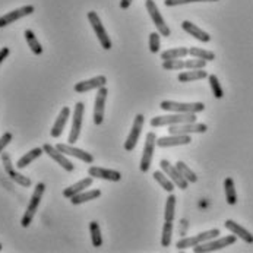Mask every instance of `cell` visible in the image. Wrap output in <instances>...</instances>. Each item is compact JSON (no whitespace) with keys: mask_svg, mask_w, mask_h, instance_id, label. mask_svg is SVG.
<instances>
[{"mask_svg":"<svg viewBox=\"0 0 253 253\" xmlns=\"http://www.w3.org/2000/svg\"><path fill=\"white\" fill-rule=\"evenodd\" d=\"M237 240V236L231 233V236H225V237H219V239H212L208 240L202 245H198L193 248L195 253H208V252H215V251H221L224 248H228L231 245H234Z\"/></svg>","mask_w":253,"mask_h":253,"instance_id":"cell-3","label":"cell"},{"mask_svg":"<svg viewBox=\"0 0 253 253\" xmlns=\"http://www.w3.org/2000/svg\"><path fill=\"white\" fill-rule=\"evenodd\" d=\"M42 149H44V152H45L50 158H53V160H54L59 166H62L66 171H73L75 166L66 158V155H65L62 151H59L56 146H53V145L50 144H44Z\"/></svg>","mask_w":253,"mask_h":253,"instance_id":"cell-17","label":"cell"},{"mask_svg":"<svg viewBox=\"0 0 253 253\" xmlns=\"http://www.w3.org/2000/svg\"><path fill=\"white\" fill-rule=\"evenodd\" d=\"M84 111H85V106L84 103H76L75 106V111H73V120H72V129L68 138L69 144H75L79 139L81 135V129H82V119H84Z\"/></svg>","mask_w":253,"mask_h":253,"instance_id":"cell-12","label":"cell"},{"mask_svg":"<svg viewBox=\"0 0 253 253\" xmlns=\"http://www.w3.org/2000/svg\"><path fill=\"white\" fill-rule=\"evenodd\" d=\"M173 230H174L173 221H166L164 225H163V236H161V245H163V248H170Z\"/></svg>","mask_w":253,"mask_h":253,"instance_id":"cell-35","label":"cell"},{"mask_svg":"<svg viewBox=\"0 0 253 253\" xmlns=\"http://www.w3.org/2000/svg\"><path fill=\"white\" fill-rule=\"evenodd\" d=\"M160 166H161V170L171 179V181H173L179 189H181V190H186V189H187L189 181L181 176L180 171L177 170L176 166H171L167 160H161V161H160Z\"/></svg>","mask_w":253,"mask_h":253,"instance_id":"cell-16","label":"cell"},{"mask_svg":"<svg viewBox=\"0 0 253 253\" xmlns=\"http://www.w3.org/2000/svg\"><path fill=\"white\" fill-rule=\"evenodd\" d=\"M160 44H161V34L157 33H151L149 34V51L152 54H157L160 51Z\"/></svg>","mask_w":253,"mask_h":253,"instance_id":"cell-39","label":"cell"},{"mask_svg":"<svg viewBox=\"0 0 253 253\" xmlns=\"http://www.w3.org/2000/svg\"><path fill=\"white\" fill-rule=\"evenodd\" d=\"M0 251H1V243H0Z\"/></svg>","mask_w":253,"mask_h":253,"instance_id":"cell-44","label":"cell"},{"mask_svg":"<svg viewBox=\"0 0 253 253\" xmlns=\"http://www.w3.org/2000/svg\"><path fill=\"white\" fill-rule=\"evenodd\" d=\"M190 142H192L190 135H170V136H163L157 139V146L171 148V146H179V145H187Z\"/></svg>","mask_w":253,"mask_h":253,"instance_id":"cell-21","label":"cell"},{"mask_svg":"<svg viewBox=\"0 0 253 253\" xmlns=\"http://www.w3.org/2000/svg\"><path fill=\"white\" fill-rule=\"evenodd\" d=\"M42 152H44V149H42V148H34V149H31L30 152H27L24 157H21V158L18 160V163H16V169H18V170H21V169L28 167L34 160H37L38 157H41V155H42Z\"/></svg>","mask_w":253,"mask_h":253,"instance_id":"cell-28","label":"cell"},{"mask_svg":"<svg viewBox=\"0 0 253 253\" xmlns=\"http://www.w3.org/2000/svg\"><path fill=\"white\" fill-rule=\"evenodd\" d=\"M1 163H3V167H4V171L7 174V177L10 180H13L15 183L24 186V187H30L31 186V179L21 174L12 164V160H10V155L9 154H1Z\"/></svg>","mask_w":253,"mask_h":253,"instance_id":"cell-9","label":"cell"},{"mask_svg":"<svg viewBox=\"0 0 253 253\" xmlns=\"http://www.w3.org/2000/svg\"><path fill=\"white\" fill-rule=\"evenodd\" d=\"M88 174L92 179H101V180L110 181H120L122 180V174L116 170H110V169H103V167H89L88 169Z\"/></svg>","mask_w":253,"mask_h":253,"instance_id":"cell-20","label":"cell"},{"mask_svg":"<svg viewBox=\"0 0 253 253\" xmlns=\"http://www.w3.org/2000/svg\"><path fill=\"white\" fill-rule=\"evenodd\" d=\"M34 10L36 9H34L33 4H27V6H22L19 9H15V10H12V12L3 15V16H0V28H4V27H7L10 24L16 22V21H19L21 18H25V16L34 13Z\"/></svg>","mask_w":253,"mask_h":253,"instance_id":"cell-14","label":"cell"},{"mask_svg":"<svg viewBox=\"0 0 253 253\" xmlns=\"http://www.w3.org/2000/svg\"><path fill=\"white\" fill-rule=\"evenodd\" d=\"M176 167H177V170L180 171V174L186 179V180L189 181V183H196L198 181V176L195 174V171H192L190 170V167L189 166H186V163H183V161H177L176 163Z\"/></svg>","mask_w":253,"mask_h":253,"instance_id":"cell-36","label":"cell"},{"mask_svg":"<svg viewBox=\"0 0 253 253\" xmlns=\"http://www.w3.org/2000/svg\"><path fill=\"white\" fill-rule=\"evenodd\" d=\"M88 21H89V24H91V27H92V30H94V33H95V36L98 38L101 47H103L104 50H110V48L113 47V42H111V40H110L107 31L104 30V25H103L101 18L98 16V13L94 12V10L88 12Z\"/></svg>","mask_w":253,"mask_h":253,"instance_id":"cell-5","label":"cell"},{"mask_svg":"<svg viewBox=\"0 0 253 253\" xmlns=\"http://www.w3.org/2000/svg\"><path fill=\"white\" fill-rule=\"evenodd\" d=\"M91 184H92V177L89 176V177H86V179H82L81 181H78V183H75L72 186L66 187V189L63 190V196L68 198V199H71L75 195L84 192V189H88Z\"/></svg>","mask_w":253,"mask_h":253,"instance_id":"cell-25","label":"cell"},{"mask_svg":"<svg viewBox=\"0 0 253 253\" xmlns=\"http://www.w3.org/2000/svg\"><path fill=\"white\" fill-rule=\"evenodd\" d=\"M44 192H45V184H44V183H37L36 189H34V193H33V196H31V201H30V204H28V207H27V211H25L24 217L21 219V225H22L24 228L30 227V224L33 222L37 210H38V207H40V202H41V199H42Z\"/></svg>","mask_w":253,"mask_h":253,"instance_id":"cell-2","label":"cell"},{"mask_svg":"<svg viewBox=\"0 0 253 253\" xmlns=\"http://www.w3.org/2000/svg\"><path fill=\"white\" fill-rule=\"evenodd\" d=\"M56 148H57L59 151H62L65 155L75 157V158H78V160H81V161H84V163H86V164H92V163H94V157H92V154H89V152H86V151H84V149L75 148V146H72V145L57 144L56 145Z\"/></svg>","mask_w":253,"mask_h":253,"instance_id":"cell-19","label":"cell"},{"mask_svg":"<svg viewBox=\"0 0 253 253\" xmlns=\"http://www.w3.org/2000/svg\"><path fill=\"white\" fill-rule=\"evenodd\" d=\"M69 116H71V110H69V107H63V109L60 110V113H59V116H57V119H56V122H54V125H53V127H51V132H50V135H51L53 138H60V136H62L63 129H65V126H66V123H68Z\"/></svg>","mask_w":253,"mask_h":253,"instance_id":"cell-23","label":"cell"},{"mask_svg":"<svg viewBox=\"0 0 253 253\" xmlns=\"http://www.w3.org/2000/svg\"><path fill=\"white\" fill-rule=\"evenodd\" d=\"M189 56L195 57V59H202L207 62H212L215 60V53L205 50V48H199V47H190L189 48Z\"/></svg>","mask_w":253,"mask_h":253,"instance_id":"cell-32","label":"cell"},{"mask_svg":"<svg viewBox=\"0 0 253 253\" xmlns=\"http://www.w3.org/2000/svg\"><path fill=\"white\" fill-rule=\"evenodd\" d=\"M190 122H196V114H193V113H173L169 116H157V117L151 119V126L152 127L173 126V125L190 123Z\"/></svg>","mask_w":253,"mask_h":253,"instance_id":"cell-1","label":"cell"},{"mask_svg":"<svg viewBox=\"0 0 253 253\" xmlns=\"http://www.w3.org/2000/svg\"><path fill=\"white\" fill-rule=\"evenodd\" d=\"M107 84V78L103 76V75H98L92 79H88V81H81L78 84H75L73 89L79 94L82 92H88V91H92V89H98L101 86H106Z\"/></svg>","mask_w":253,"mask_h":253,"instance_id":"cell-18","label":"cell"},{"mask_svg":"<svg viewBox=\"0 0 253 253\" xmlns=\"http://www.w3.org/2000/svg\"><path fill=\"white\" fill-rule=\"evenodd\" d=\"M176 196L173 193H170V196L167 198V204H166V212H164V219L166 221H174L176 215Z\"/></svg>","mask_w":253,"mask_h":253,"instance_id":"cell-37","label":"cell"},{"mask_svg":"<svg viewBox=\"0 0 253 253\" xmlns=\"http://www.w3.org/2000/svg\"><path fill=\"white\" fill-rule=\"evenodd\" d=\"M208 130V126L205 123L190 122V123H180L173 125L169 127L170 135H190V133H205Z\"/></svg>","mask_w":253,"mask_h":253,"instance_id":"cell-11","label":"cell"},{"mask_svg":"<svg viewBox=\"0 0 253 253\" xmlns=\"http://www.w3.org/2000/svg\"><path fill=\"white\" fill-rule=\"evenodd\" d=\"M208 81H210V86H211V91H212L214 97L217 100H221L224 97V91L221 88V84H219L218 76L217 75H208Z\"/></svg>","mask_w":253,"mask_h":253,"instance_id":"cell-38","label":"cell"},{"mask_svg":"<svg viewBox=\"0 0 253 253\" xmlns=\"http://www.w3.org/2000/svg\"><path fill=\"white\" fill-rule=\"evenodd\" d=\"M157 145V135L154 132H149L146 135V141H145V148L142 158H141V164H139V170L142 173L149 171L151 169V163H152V157H154V149Z\"/></svg>","mask_w":253,"mask_h":253,"instance_id":"cell-10","label":"cell"},{"mask_svg":"<svg viewBox=\"0 0 253 253\" xmlns=\"http://www.w3.org/2000/svg\"><path fill=\"white\" fill-rule=\"evenodd\" d=\"M181 28H183V31H186L187 34H190L193 38H196L201 42H210L211 41V36L208 33H205L198 25H195V24H192L189 21H183L181 22Z\"/></svg>","mask_w":253,"mask_h":253,"instance_id":"cell-24","label":"cell"},{"mask_svg":"<svg viewBox=\"0 0 253 253\" xmlns=\"http://www.w3.org/2000/svg\"><path fill=\"white\" fill-rule=\"evenodd\" d=\"M145 6H146V10H148V13H149V16H151L154 25L157 27V31L161 34V37L171 36V31H170L169 25L166 24L163 15L160 13V10H158L155 1H154V0H145Z\"/></svg>","mask_w":253,"mask_h":253,"instance_id":"cell-7","label":"cell"},{"mask_svg":"<svg viewBox=\"0 0 253 253\" xmlns=\"http://www.w3.org/2000/svg\"><path fill=\"white\" fill-rule=\"evenodd\" d=\"M10 54V48H7V47H3L1 50H0V65H1V62L7 57Z\"/></svg>","mask_w":253,"mask_h":253,"instance_id":"cell-42","label":"cell"},{"mask_svg":"<svg viewBox=\"0 0 253 253\" xmlns=\"http://www.w3.org/2000/svg\"><path fill=\"white\" fill-rule=\"evenodd\" d=\"M12 138H13V136H12L10 132H6V133L1 135V138H0V154L3 152V149H4L7 145L12 142Z\"/></svg>","mask_w":253,"mask_h":253,"instance_id":"cell-41","label":"cell"},{"mask_svg":"<svg viewBox=\"0 0 253 253\" xmlns=\"http://www.w3.org/2000/svg\"><path fill=\"white\" fill-rule=\"evenodd\" d=\"M189 54V48L186 47H177V48H170L161 53V60L167 62V60H177L181 57H186Z\"/></svg>","mask_w":253,"mask_h":253,"instance_id":"cell-29","label":"cell"},{"mask_svg":"<svg viewBox=\"0 0 253 253\" xmlns=\"http://www.w3.org/2000/svg\"><path fill=\"white\" fill-rule=\"evenodd\" d=\"M89 233H91V240L94 248H101L103 246V236H101V228L97 221L89 222Z\"/></svg>","mask_w":253,"mask_h":253,"instance_id":"cell-33","label":"cell"},{"mask_svg":"<svg viewBox=\"0 0 253 253\" xmlns=\"http://www.w3.org/2000/svg\"><path fill=\"white\" fill-rule=\"evenodd\" d=\"M160 109L166 110V111H171V113H201L205 110L204 103H177V101H161L160 103Z\"/></svg>","mask_w":253,"mask_h":253,"instance_id":"cell-6","label":"cell"},{"mask_svg":"<svg viewBox=\"0 0 253 253\" xmlns=\"http://www.w3.org/2000/svg\"><path fill=\"white\" fill-rule=\"evenodd\" d=\"M224 225H225V228L228 230V231H231L233 234H236L237 237H240L243 242H246V243H253V234L251 231H248L245 227H242L240 224H237L236 221H233V219H227L225 222H224Z\"/></svg>","mask_w":253,"mask_h":253,"instance_id":"cell-22","label":"cell"},{"mask_svg":"<svg viewBox=\"0 0 253 253\" xmlns=\"http://www.w3.org/2000/svg\"><path fill=\"white\" fill-rule=\"evenodd\" d=\"M107 94H109V91L106 86L98 88V92L95 97V106H94V117H92V120L97 126L103 125V122H104V109H106Z\"/></svg>","mask_w":253,"mask_h":253,"instance_id":"cell-15","label":"cell"},{"mask_svg":"<svg viewBox=\"0 0 253 253\" xmlns=\"http://www.w3.org/2000/svg\"><path fill=\"white\" fill-rule=\"evenodd\" d=\"M205 78H208V72H205V69H189L187 72H180L177 76L180 82H193Z\"/></svg>","mask_w":253,"mask_h":253,"instance_id":"cell-27","label":"cell"},{"mask_svg":"<svg viewBox=\"0 0 253 253\" xmlns=\"http://www.w3.org/2000/svg\"><path fill=\"white\" fill-rule=\"evenodd\" d=\"M224 190H225V199L228 205H236L237 204V192H236V186L234 180L231 177H227L224 181Z\"/></svg>","mask_w":253,"mask_h":253,"instance_id":"cell-30","label":"cell"},{"mask_svg":"<svg viewBox=\"0 0 253 253\" xmlns=\"http://www.w3.org/2000/svg\"><path fill=\"white\" fill-rule=\"evenodd\" d=\"M144 114H136L133 126L130 129V133L127 135V139L125 142V149L126 151H133L136 144L139 142V136H141V132H142V127H144Z\"/></svg>","mask_w":253,"mask_h":253,"instance_id":"cell-13","label":"cell"},{"mask_svg":"<svg viewBox=\"0 0 253 253\" xmlns=\"http://www.w3.org/2000/svg\"><path fill=\"white\" fill-rule=\"evenodd\" d=\"M132 1L133 0H120V9H123V10L129 9V6L132 4Z\"/></svg>","mask_w":253,"mask_h":253,"instance_id":"cell-43","label":"cell"},{"mask_svg":"<svg viewBox=\"0 0 253 253\" xmlns=\"http://www.w3.org/2000/svg\"><path fill=\"white\" fill-rule=\"evenodd\" d=\"M207 60L202 59H192V60H167L163 62V69L166 71H181V69H205L207 66Z\"/></svg>","mask_w":253,"mask_h":253,"instance_id":"cell-8","label":"cell"},{"mask_svg":"<svg viewBox=\"0 0 253 253\" xmlns=\"http://www.w3.org/2000/svg\"><path fill=\"white\" fill-rule=\"evenodd\" d=\"M202 1H218V0H164V4L167 7H173V6H180V4H187V3H202Z\"/></svg>","mask_w":253,"mask_h":253,"instance_id":"cell-40","label":"cell"},{"mask_svg":"<svg viewBox=\"0 0 253 253\" xmlns=\"http://www.w3.org/2000/svg\"><path fill=\"white\" fill-rule=\"evenodd\" d=\"M219 234H221V231H219L218 228H212V230L204 231V233H201V234H198V236H192V237L180 239V240L176 243V248H177L179 251H184V249H187V248H195V246H198V245H202V243H205V242H208V240L215 239Z\"/></svg>","mask_w":253,"mask_h":253,"instance_id":"cell-4","label":"cell"},{"mask_svg":"<svg viewBox=\"0 0 253 253\" xmlns=\"http://www.w3.org/2000/svg\"><path fill=\"white\" fill-rule=\"evenodd\" d=\"M152 177L155 179V180L160 183V186L166 190V192H169V193H171L173 190H174V183L171 181V179L163 171V170H158V171H154V174H152Z\"/></svg>","mask_w":253,"mask_h":253,"instance_id":"cell-31","label":"cell"},{"mask_svg":"<svg viewBox=\"0 0 253 253\" xmlns=\"http://www.w3.org/2000/svg\"><path fill=\"white\" fill-rule=\"evenodd\" d=\"M101 196V190L98 189H92V190H84L78 195H75L73 198H71L69 201L72 202L73 205H81V204H85V202H89V201H94L97 198Z\"/></svg>","mask_w":253,"mask_h":253,"instance_id":"cell-26","label":"cell"},{"mask_svg":"<svg viewBox=\"0 0 253 253\" xmlns=\"http://www.w3.org/2000/svg\"><path fill=\"white\" fill-rule=\"evenodd\" d=\"M24 36H25V40H27V42H28V45H30L31 51H33L34 54H37V56L42 54V45H41V44H40V41L37 40L34 31H31V30H25Z\"/></svg>","mask_w":253,"mask_h":253,"instance_id":"cell-34","label":"cell"}]
</instances>
